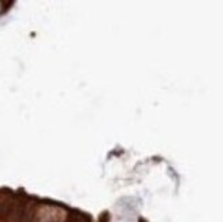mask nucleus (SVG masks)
<instances>
[{"label":"nucleus","mask_w":223,"mask_h":222,"mask_svg":"<svg viewBox=\"0 0 223 222\" xmlns=\"http://www.w3.org/2000/svg\"><path fill=\"white\" fill-rule=\"evenodd\" d=\"M104 219H105V218L103 217V218H101V221H100V222H104Z\"/></svg>","instance_id":"obj_2"},{"label":"nucleus","mask_w":223,"mask_h":222,"mask_svg":"<svg viewBox=\"0 0 223 222\" xmlns=\"http://www.w3.org/2000/svg\"><path fill=\"white\" fill-rule=\"evenodd\" d=\"M70 222H84V219H82L81 217H79V218H71Z\"/></svg>","instance_id":"obj_1"}]
</instances>
